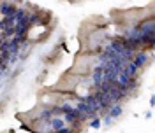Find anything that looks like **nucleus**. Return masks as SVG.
<instances>
[{
    "instance_id": "6",
    "label": "nucleus",
    "mask_w": 155,
    "mask_h": 133,
    "mask_svg": "<svg viewBox=\"0 0 155 133\" xmlns=\"http://www.w3.org/2000/svg\"><path fill=\"white\" fill-rule=\"evenodd\" d=\"M99 124H101V121H99V119H94V121H92V126H94V128H97Z\"/></svg>"
},
{
    "instance_id": "3",
    "label": "nucleus",
    "mask_w": 155,
    "mask_h": 133,
    "mask_svg": "<svg viewBox=\"0 0 155 133\" xmlns=\"http://www.w3.org/2000/svg\"><path fill=\"white\" fill-rule=\"evenodd\" d=\"M79 119H81V116L78 114L76 109H72L71 112H67V114H65V121H69V123H78Z\"/></svg>"
},
{
    "instance_id": "2",
    "label": "nucleus",
    "mask_w": 155,
    "mask_h": 133,
    "mask_svg": "<svg viewBox=\"0 0 155 133\" xmlns=\"http://www.w3.org/2000/svg\"><path fill=\"white\" fill-rule=\"evenodd\" d=\"M146 61H148V54H145V53H139V54H134V58H132V65L136 66V68H141V66L146 65Z\"/></svg>"
},
{
    "instance_id": "5",
    "label": "nucleus",
    "mask_w": 155,
    "mask_h": 133,
    "mask_svg": "<svg viewBox=\"0 0 155 133\" xmlns=\"http://www.w3.org/2000/svg\"><path fill=\"white\" fill-rule=\"evenodd\" d=\"M120 112H122V107H120V105L113 107V109H111V117H116V116H120Z\"/></svg>"
},
{
    "instance_id": "4",
    "label": "nucleus",
    "mask_w": 155,
    "mask_h": 133,
    "mask_svg": "<svg viewBox=\"0 0 155 133\" xmlns=\"http://www.w3.org/2000/svg\"><path fill=\"white\" fill-rule=\"evenodd\" d=\"M51 126H53V130L60 131V130L64 128V121H62V119H51Z\"/></svg>"
},
{
    "instance_id": "1",
    "label": "nucleus",
    "mask_w": 155,
    "mask_h": 133,
    "mask_svg": "<svg viewBox=\"0 0 155 133\" xmlns=\"http://www.w3.org/2000/svg\"><path fill=\"white\" fill-rule=\"evenodd\" d=\"M0 12H2L5 18H12V16L18 12V9H16V5H12V4H2V5H0Z\"/></svg>"
},
{
    "instance_id": "7",
    "label": "nucleus",
    "mask_w": 155,
    "mask_h": 133,
    "mask_svg": "<svg viewBox=\"0 0 155 133\" xmlns=\"http://www.w3.org/2000/svg\"><path fill=\"white\" fill-rule=\"evenodd\" d=\"M58 133H71V130H69V128H62Z\"/></svg>"
}]
</instances>
